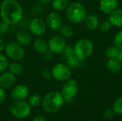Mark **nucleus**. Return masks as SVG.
<instances>
[{
    "label": "nucleus",
    "mask_w": 122,
    "mask_h": 121,
    "mask_svg": "<svg viewBox=\"0 0 122 121\" xmlns=\"http://www.w3.org/2000/svg\"><path fill=\"white\" fill-rule=\"evenodd\" d=\"M9 24H6L4 21L0 22V34H4L7 33L9 31Z\"/></svg>",
    "instance_id": "obj_31"
},
{
    "label": "nucleus",
    "mask_w": 122,
    "mask_h": 121,
    "mask_svg": "<svg viewBox=\"0 0 122 121\" xmlns=\"http://www.w3.org/2000/svg\"><path fill=\"white\" fill-rule=\"evenodd\" d=\"M23 9L15 0H4L0 6L1 21L9 25L19 23L23 17Z\"/></svg>",
    "instance_id": "obj_1"
},
{
    "label": "nucleus",
    "mask_w": 122,
    "mask_h": 121,
    "mask_svg": "<svg viewBox=\"0 0 122 121\" xmlns=\"http://www.w3.org/2000/svg\"><path fill=\"white\" fill-rule=\"evenodd\" d=\"M40 2H41V3H44V4H46V3H49V2H50L51 0H39Z\"/></svg>",
    "instance_id": "obj_39"
},
{
    "label": "nucleus",
    "mask_w": 122,
    "mask_h": 121,
    "mask_svg": "<svg viewBox=\"0 0 122 121\" xmlns=\"http://www.w3.org/2000/svg\"><path fill=\"white\" fill-rule=\"evenodd\" d=\"M64 98L62 94L58 91H51L46 94L41 101V106L44 111L48 113L57 112L62 106Z\"/></svg>",
    "instance_id": "obj_2"
},
{
    "label": "nucleus",
    "mask_w": 122,
    "mask_h": 121,
    "mask_svg": "<svg viewBox=\"0 0 122 121\" xmlns=\"http://www.w3.org/2000/svg\"><path fill=\"white\" fill-rule=\"evenodd\" d=\"M92 42L88 39H81L76 41L74 46V54L80 59L84 60L90 56L93 52Z\"/></svg>",
    "instance_id": "obj_4"
},
{
    "label": "nucleus",
    "mask_w": 122,
    "mask_h": 121,
    "mask_svg": "<svg viewBox=\"0 0 122 121\" xmlns=\"http://www.w3.org/2000/svg\"><path fill=\"white\" fill-rule=\"evenodd\" d=\"M109 21L112 26L122 27V9H117L109 14Z\"/></svg>",
    "instance_id": "obj_16"
},
{
    "label": "nucleus",
    "mask_w": 122,
    "mask_h": 121,
    "mask_svg": "<svg viewBox=\"0 0 122 121\" xmlns=\"http://www.w3.org/2000/svg\"><path fill=\"white\" fill-rule=\"evenodd\" d=\"M69 4V0H51L52 7L56 11H61L66 9Z\"/></svg>",
    "instance_id": "obj_20"
},
{
    "label": "nucleus",
    "mask_w": 122,
    "mask_h": 121,
    "mask_svg": "<svg viewBox=\"0 0 122 121\" xmlns=\"http://www.w3.org/2000/svg\"><path fill=\"white\" fill-rule=\"evenodd\" d=\"M15 39L16 42L21 46H27L31 41V36L26 31L19 30L15 33Z\"/></svg>",
    "instance_id": "obj_15"
},
{
    "label": "nucleus",
    "mask_w": 122,
    "mask_h": 121,
    "mask_svg": "<svg viewBox=\"0 0 122 121\" xmlns=\"http://www.w3.org/2000/svg\"><path fill=\"white\" fill-rule=\"evenodd\" d=\"M9 61L7 58L0 53V72H4L9 66Z\"/></svg>",
    "instance_id": "obj_26"
},
{
    "label": "nucleus",
    "mask_w": 122,
    "mask_h": 121,
    "mask_svg": "<svg viewBox=\"0 0 122 121\" xmlns=\"http://www.w3.org/2000/svg\"><path fill=\"white\" fill-rule=\"evenodd\" d=\"M63 57L66 59L68 57H69L70 56L74 54V48H72L71 46H66V47L64 48V49L63 50V51L61 52Z\"/></svg>",
    "instance_id": "obj_28"
},
{
    "label": "nucleus",
    "mask_w": 122,
    "mask_h": 121,
    "mask_svg": "<svg viewBox=\"0 0 122 121\" xmlns=\"http://www.w3.org/2000/svg\"><path fill=\"white\" fill-rule=\"evenodd\" d=\"M5 52L8 57L14 61H19L22 59L25 55L23 46L16 41H10L6 44Z\"/></svg>",
    "instance_id": "obj_6"
},
{
    "label": "nucleus",
    "mask_w": 122,
    "mask_h": 121,
    "mask_svg": "<svg viewBox=\"0 0 122 121\" xmlns=\"http://www.w3.org/2000/svg\"><path fill=\"white\" fill-rule=\"evenodd\" d=\"M53 54L54 53H52L49 49H48L46 51H45L44 53H43V58L44 61H49L52 59L53 58Z\"/></svg>",
    "instance_id": "obj_32"
},
{
    "label": "nucleus",
    "mask_w": 122,
    "mask_h": 121,
    "mask_svg": "<svg viewBox=\"0 0 122 121\" xmlns=\"http://www.w3.org/2000/svg\"><path fill=\"white\" fill-rule=\"evenodd\" d=\"M15 82V76L10 71H4L0 75V86L3 88H9Z\"/></svg>",
    "instance_id": "obj_13"
},
{
    "label": "nucleus",
    "mask_w": 122,
    "mask_h": 121,
    "mask_svg": "<svg viewBox=\"0 0 122 121\" xmlns=\"http://www.w3.org/2000/svg\"><path fill=\"white\" fill-rule=\"evenodd\" d=\"M5 47H6L5 41L2 39H0V53L2 52L4 50H5Z\"/></svg>",
    "instance_id": "obj_36"
},
{
    "label": "nucleus",
    "mask_w": 122,
    "mask_h": 121,
    "mask_svg": "<svg viewBox=\"0 0 122 121\" xmlns=\"http://www.w3.org/2000/svg\"><path fill=\"white\" fill-rule=\"evenodd\" d=\"M119 51V48H118L115 44L113 46H109L106 50H105V56L108 59L111 58H116L118 53Z\"/></svg>",
    "instance_id": "obj_23"
},
{
    "label": "nucleus",
    "mask_w": 122,
    "mask_h": 121,
    "mask_svg": "<svg viewBox=\"0 0 122 121\" xmlns=\"http://www.w3.org/2000/svg\"><path fill=\"white\" fill-rule=\"evenodd\" d=\"M117 59H118L119 61L122 62V48H119V53L116 57Z\"/></svg>",
    "instance_id": "obj_38"
},
{
    "label": "nucleus",
    "mask_w": 122,
    "mask_h": 121,
    "mask_svg": "<svg viewBox=\"0 0 122 121\" xmlns=\"http://www.w3.org/2000/svg\"><path fill=\"white\" fill-rule=\"evenodd\" d=\"M117 0H101L99 2V9L104 14H109L117 9Z\"/></svg>",
    "instance_id": "obj_14"
},
{
    "label": "nucleus",
    "mask_w": 122,
    "mask_h": 121,
    "mask_svg": "<svg viewBox=\"0 0 122 121\" xmlns=\"http://www.w3.org/2000/svg\"><path fill=\"white\" fill-rule=\"evenodd\" d=\"M29 29L32 34L39 36L45 33L46 30V24L42 19L35 18L30 21Z\"/></svg>",
    "instance_id": "obj_10"
},
{
    "label": "nucleus",
    "mask_w": 122,
    "mask_h": 121,
    "mask_svg": "<svg viewBox=\"0 0 122 121\" xmlns=\"http://www.w3.org/2000/svg\"><path fill=\"white\" fill-rule=\"evenodd\" d=\"M78 83L76 80L73 78H69L65 81L62 89H61V94L66 101H71L75 98L78 92Z\"/></svg>",
    "instance_id": "obj_8"
},
{
    "label": "nucleus",
    "mask_w": 122,
    "mask_h": 121,
    "mask_svg": "<svg viewBox=\"0 0 122 121\" xmlns=\"http://www.w3.org/2000/svg\"><path fill=\"white\" fill-rule=\"evenodd\" d=\"M114 111L112 109H108L104 112V117L107 119H112L114 116Z\"/></svg>",
    "instance_id": "obj_34"
},
{
    "label": "nucleus",
    "mask_w": 122,
    "mask_h": 121,
    "mask_svg": "<svg viewBox=\"0 0 122 121\" xmlns=\"http://www.w3.org/2000/svg\"><path fill=\"white\" fill-rule=\"evenodd\" d=\"M112 24L109 22V21H105L102 22L100 25V30L102 32H107L111 29Z\"/></svg>",
    "instance_id": "obj_30"
},
{
    "label": "nucleus",
    "mask_w": 122,
    "mask_h": 121,
    "mask_svg": "<svg viewBox=\"0 0 122 121\" xmlns=\"http://www.w3.org/2000/svg\"><path fill=\"white\" fill-rule=\"evenodd\" d=\"M81 60H80L75 54H73L71 56H70L69 57H68L66 59V65L70 68H74L78 67L80 65V61Z\"/></svg>",
    "instance_id": "obj_24"
},
{
    "label": "nucleus",
    "mask_w": 122,
    "mask_h": 121,
    "mask_svg": "<svg viewBox=\"0 0 122 121\" xmlns=\"http://www.w3.org/2000/svg\"><path fill=\"white\" fill-rule=\"evenodd\" d=\"M107 68L112 73H119L122 71V62L117 58L109 59L107 63Z\"/></svg>",
    "instance_id": "obj_17"
},
{
    "label": "nucleus",
    "mask_w": 122,
    "mask_h": 121,
    "mask_svg": "<svg viewBox=\"0 0 122 121\" xmlns=\"http://www.w3.org/2000/svg\"><path fill=\"white\" fill-rule=\"evenodd\" d=\"M49 49L54 53H61L66 46V38L60 35L52 36L48 42Z\"/></svg>",
    "instance_id": "obj_9"
},
{
    "label": "nucleus",
    "mask_w": 122,
    "mask_h": 121,
    "mask_svg": "<svg viewBox=\"0 0 122 121\" xmlns=\"http://www.w3.org/2000/svg\"><path fill=\"white\" fill-rule=\"evenodd\" d=\"M41 98L39 94H32L28 98V103L31 107H37L41 103Z\"/></svg>",
    "instance_id": "obj_25"
},
{
    "label": "nucleus",
    "mask_w": 122,
    "mask_h": 121,
    "mask_svg": "<svg viewBox=\"0 0 122 121\" xmlns=\"http://www.w3.org/2000/svg\"><path fill=\"white\" fill-rule=\"evenodd\" d=\"M114 111L119 114L122 115V97L118 98L114 103Z\"/></svg>",
    "instance_id": "obj_27"
},
{
    "label": "nucleus",
    "mask_w": 122,
    "mask_h": 121,
    "mask_svg": "<svg viewBox=\"0 0 122 121\" xmlns=\"http://www.w3.org/2000/svg\"><path fill=\"white\" fill-rule=\"evenodd\" d=\"M60 34L64 36V38H69L71 37L74 34V29L73 27L69 24H64L61 25V28L59 29Z\"/></svg>",
    "instance_id": "obj_22"
},
{
    "label": "nucleus",
    "mask_w": 122,
    "mask_h": 121,
    "mask_svg": "<svg viewBox=\"0 0 122 121\" xmlns=\"http://www.w3.org/2000/svg\"><path fill=\"white\" fill-rule=\"evenodd\" d=\"M5 98H6V92L4 91V88L0 86V104L4 102Z\"/></svg>",
    "instance_id": "obj_35"
},
{
    "label": "nucleus",
    "mask_w": 122,
    "mask_h": 121,
    "mask_svg": "<svg viewBox=\"0 0 122 121\" xmlns=\"http://www.w3.org/2000/svg\"><path fill=\"white\" fill-rule=\"evenodd\" d=\"M11 113L18 119L26 118L31 112V106L28 102L24 101H15L9 107Z\"/></svg>",
    "instance_id": "obj_5"
},
{
    "label": "nucleus",
    "mask_w": 122,
    "mask_h": 121,
    "mask_svg": "<svg viewBox=\"0 0 122 121\" xmlns=\"http://www.w3.org/2000/svg\"><path fill=\"white\" fill-rule=\"evenodd\" d=\"M46 24L50 29L54 31L59 30L62 25L61 16L57 11H51L46 16Z\"/></svg>",
    "instance_id": "obj_11"
},
{
    "label": "nucleus",
    "mask_w": 122,
    "mask_h": 121,
    "mask_svg": "<svg viewBox=\"0 0 122 121\" xmlns=\"http://www.w3.org/2000/svg\"><path fill=\"white\" fill-rule=\"evenodd\" d=\"M66 14L68 19L74 24L84 21L87 16L85 7L79 2H73L66 9Z\"/></svg>",
    "instance_id": "obj_3"
},
{
    "label": "nucleus",
    "mask_w": 122,
    "mask_h": 121,
    "mask_svg": "<svg viewBox=\"0 0 122 121\" xmlns=\"http://www.w3.org/2000/svg\"><path fill=\"white\" fill-rule=\"evenodd\" d=\"M34 49L40 53H44L45 51H46L49 49L48 42H46L44 39L42 38H37L35 39L33 44Z\"/></svg>",
    "instance_id": "obj_18"
},
{
    "label": "nucleus",
    "mask_w": 122,
    "mask_h": 121,
    "mask_svg": "<svg viewBox=\"0 0 122 121\" xmlns=\"http://www.w3.org/2000/svg\"><path fill=\"white\" fill-rule=\"evenodd\" d=\"M10 95L15 101H24L29 97V90L24 85H17L11 89Z\"/></svg>",
    "instance_id": "obj_12"
},
{
    "label": "nucleus",
    "mask_w": 122,
    "mask_h": 121,
    "mask_svg": "<svg viewBox=\"0 0 122 121\" xmlns=\"http://www.w3.org/2000/svg\"><path fill=\"white\" fill-rule=\"evenodd\" d=\"M51 71L52 77L59 81H66L69 79L71 76L70 68L66 64L62 63H59L54 65Z\"/></svg>",
    "instance_id": "obj_7"
},
{
    "label": "nucleus",
    "mask_w": 122,
    "mask_h": 121,
    "mask_svg": "<svg viewBox=\"0 0 122 121\" xmlns=\"http://www.w3.org/2000/svg\"><path fill=\"white\" fill-rule=\"evenodd\" d=\"M84 21H85L86 27L89 30L94 31L99 26V19L96 16L93 14H89L86 16Z\"/></svg>",
    "instance_id": "obj_19"
},
{
    "label": "nucleus",
    "mask_w": 122,
    "mask_h": 121,
    "mask_svg": "<svg viewBox=\"0 0 122 121\" xmlns=\"http://www.w3.org/2000/svg\"><path fill=\"white\" fill-rule=\"evenodd\" d=\"M8 68L9 71H10L14 76H19L24 72L23 66L18 62H12L11 63L9 64Z\"/></svg>",
    "instance_id": "obj_21"
},
{
    "label": "nucleus",
    "mask_w": 122,
    "mask_h": 121,
    "mask_svg": "<svg viewBox=\"0 0 122 121\" xmlns=\"http://www.w3.org/2000/svg\"><path fill=\"white\" fill-rule=\"evenodd\" d=\"M41 76L45 79H49L52 77L51 71L49 70V69H44L41 73Z\"/></svg>",
    "instance_id": "obj_33"
},
{
    "label": "nucleus",
    "mask_w": 122,
    "mask_h": 121,
    "mask_svg": "<svg viewBox=\"0 0 122 121\" xmlns=\"http://www.w3.org/2000/svg\"><path fill=\"white\" fill-rule=\"evenodd\" d=\"M114 44L119 48H122V30L119 31L114 37Z\"/></svg>",
    "instance_id": "obj_29"
},
{
    "label": "nucleus",
    "mask_w": 122,
    "mask_h": 121,
    "mask_svg": "<svg viewBox=\"0 0 122 121\" xmlns=\"http://www.w3.org/2000/svg\"><path fill=\"white\" fill-rule=\"evenodd\" d=\"M32 121H46L45 118L42 116H36Z\"/></svg>",
    "instance_id": "obj_37"
}]
</instances>
